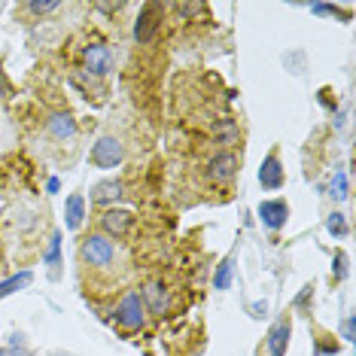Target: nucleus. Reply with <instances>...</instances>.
I'll list each match as a JSON object with an SVG mask.
<instances>
[{
    "mask_svg": "<svg viewBox=\"0 0 356 356\" xmlns=\"http://www.w3.org/2000/svg\"><path fill=\"white\" fill-rule=\"evenodd\" d=\"M79 259H83L86 265H95V268H107V265H113V259H116V247H113V241L101 232L86 234L83 244H79Z\"/></svg>",
    "mask_w": 356,
    "mask_h": 356,
    "instance_id": "obj_1",
    "label": "nucleus"
},
{
    "mask_svg": "<svg viewBox=\"0 0 356 356\" xmlns=\"http://www.w3.org/2000/svg\"><path fill=\"white\" fill-rule=\"evenodd\" d=\"M113 314L122 329H143V323H147V305H143L140 293H125Z\"/></svg>",
    "mask_w": 356,
    "mask_h": 356,
    "instance_id": "obj_2",
    "label": "nucleus"
},
{
    "mask_svg": "<svg viewBox=\"0 0 356 356\" xmlns=\"http://www.w3.org/2000/svg\"><path fill=\"white\" fill-rule=\"evenodd\" d=\"M125 159V149L122 143L116 140V137H101L98 143L92 147V152H88V161H92L95 168H101V171H110V168H119Z\"/></svg>",
    "mask_w": 356,
    "mask_h": 356,
    "instance_id": "obj_3",
    "label": "nucleus"
},
{
    "mask_svg": "<svg viewBox=\"0 0 356 356\" xmlns=\"http://www.w3.org/2000/svg\"><path fill=\"white\" fill-rule=\"evenodd\" d=\"M161 13H165L161 3H147L140 10V15H137V22H134V40L140 46H147V43L156 40L159 28H161Z\"/></svg>",
    "mask_w": 356,
    "mask_h": 356,
    "instance_id": "obj_4",
    "label": "nucleus"
},
{
    "mask_svg": "<svg viewBox=\"0 0 356 356\" xmlns=\"http://www.w3.org/2000/svg\"><path fill=\"white\" fill-rule=\"evenodd\" d=\"M238 168H241V159L234 156L232 149H220L213 159L207 161V177L216 180V183H229L232 177L238 174Z\"/></svg>",
    "mask_w": 356,
    "mask_h": 356,
    "instance_id": "obj_5",
    "label": "nucleus"
},
{
    "mask_svg": "<svg viewBox=\"0 0 356 356\" xmlns=\"http://www.w3.org/2000/svg\"><path fill=\"white\" fill-rule=\"evenodd\" d=\"M131 225H134V213L131 210H122V207H110V210H104V216H101V229L107 238H122V234L131 232Z\"/></svg>",
    "mask_w": 356,
    "mask_h": 356,
    "instance_id": "obj_6",
    "label": "nucleus"
},
{
    "mask_svg": "<svg viewBox=\"0 0 356 356\" xmlns=\"http://www.w3.org/2000/svg\"><path fill=\"white\" fill-rule=\"evenodd\" d=\"M83 64H86L88 74H95V76H107L110 70H113V52H110V46H104V43L86 46Z\"/></svg>",
    "mask_w": 356,
    "mask_h": 356,
    "instance_id": "obj_7",
    "label": "nucleus"
},
{
    "mask_svg": "<svg viewBox=\"0 0 356 356\" xmlns=\"http://www.w3.org/2000/svg\"><path fill=\"white\" fill-rule=\"evenodd\" d=\"M259 220H262L265 229L271 232H280L289 220V204L283 198H271V201H262L259 204Z\"/></svg>",
    "mask_w": 356,
    "mask_h": 356,
    "instance_id": "obj_8",
    "label": "nucleus"
},
{
    "mask_svg": "<svg viewBox=\"0 0 356 356\" xmlns=\"http://www.w3.org/2000/svg\"><path fill=\"white\" fill-rule=\"evenodd\" d=\"M283 183H286V174H283L280 156H277V152H271V156L262 161V168H259V186H262V189H268V192H274V189H280Z\"/></svg>",
    "mask_w": 356,
    "mask_h": 356,
    "instance_id": "obj_9",
    "label": "nucleus"
},
{
    "mask_svg": "<svg viewBox=\"0 0 356 356\" xmlns=\"http://www.w3.org/2000/svg\"><path fill=\"white\" fill-rule=\"evenodd\" d=\"M140 298H143V305H147V314H159V317H165L168 314V289H165V283H159V280H152V283H147L143 286V293H140Z\"/></svg>",
    "mask_w": 356,
    "mask_h": 356,
    "instance_id": "obj_10",
    "label": "nucleus"
},
{
    "mask_svg": "<svg viewBox=\"0 0 356 356\" xmlns=\"http://www.w3.org/2000/svg\"><path fill=\"white\" fill-rule=\"evenodd\" d=\"M289 335H293V323L289 317H280L268 332V356H286Z\"/></svg>",
    "mask_w": 356,
    "mask_h": 356,
    "instance_id": "obj_11",
    "label": "nucleus"
},
{
    "mask_svg": "<svg viewBox=\"0 0 356 356\" xmlns=\"http://www.w3.org/2000/svg\"><path fill=\"white\" fill-rule=\"evenodd\" d=\"M122 189H125V183L122 180H101V183H95L92 186V204H113V201H119L122 198Z\"/></svg>",
    "mask_w": 356,
    "mask_h": 356,
    "instance_id": "obj_12",
    "label": "nucleus"
},
{
    "mask_svg": "<svg viewBox=\"0 0 356 356\" xmlns=\"http://www.w3.org/2000/svg\"><path fill=\"white\" fill-rule=\"evenodd\" d=\"M46 131H49L55 140H70V137H76V122L70 113H52L49 122H46Z\"/></svg>",
    "mask_w": 356,
    "mask_h": 356,
    "instance_id": "obj_13",
    "label": "nucleus"
},
{
    "mask_svg": "<svg viewBox=\"0 0 356 356\" xmlns=\"http://www.w3.org/2000/svg\"><path fill=\"white\" fill-rule=\"evenodd\" d=\"M86 220V198L74 192V195H67V204H64V222H67V232H76L79 225Z\"/></svg>",
    "mask_w": 356,
    "mask_h": 356,
    "instance_id": "obj_14",
    "label": "nucleus"
},
{
    "mask_svg": "<svg viewBox=\"0 0 356 356\" xmlns=\"http://www.w3.org/2000/svg\"><path fill=\"white\" fill-rule=\"evenodd\" d=\"M43 262L49 265V277L58 280L61 277V232H52L49 247H46V253H43Z\"/></svg>",
    "mask_w": 356,
    "mask_h": 356,
    "instance_id": "obj_15",
    "label": "nucleus"
},
{
    "mask_svg": "<svg viewBox=\"0 0 356 356\" xmlns=\"http://www.w3.org/2000/svg\"><path fill=\"white\" fill-rule=\"evenodd\" d=\"M213 140L220 143V147H225V149H229L232 143H238L241 140L238 122H234V119H220V122L213 125Z\"/></svg>",
    "mask_w": 356,
    "mask_h": 356,
    "instance_id": "obj_16",
    "label": "nucleus"
},
{
    "mask_svg": "<svg viewBox=\"0 0 356 356\" xmlns=\"http://www.w3.org/2000/svg\"><path fill=\"white\" fill-rule=\"evenodd\" d=\"M31 280H34V274H31V271H22V274H13V277L0 280V298H6V296H13V293H19V289H25Z\"/></svg>",
    "mask_w": 356,
    "mask_h": 356,
    "instance_id": "obj_17",
    "label": "nucleus"
},
{
    "mask_svg": "<svg viewBox=\"0 0 356 356\" xmlns=\"http://www.w3.org/2000/svg\"><path fill=\"white\" fill-rule=\"evenodd\" d=\"M329 195L335 201H347V198H350V180H347V171H338L335 177H332Z\"/></svg>",
    "mask_w": 356,
    "mask_h": 356,
    "instance_id": "obj_18",
    "label": "nucleus"
},
{
    "mask_svg": "<svg viewBox=\"0 0 356 356\" xmlns=\"http://www.w3.org/2000/svg\"><path fill=\"white\" fill-rule=\"evenodd\" d=\"M232 268H234L232 256L222 259L220 268H216V274H213V289H229V283H232Z\"/></svg>",
    "mask_w": 356,
    "mask_h": 356,
    "instance_id": "obj_19",
    "label": "nucleus"
},
{
    "mask_svg": "<svg viewBox=\"0 0 356 356\" xmlns=\"http://www.w3.org/2000/svg\"><path fill=\"white\" fill-rule=\"evenodd\" d=\"M326 229H329V234L332 238H347V232H350V225H347V220H344V213H329V220H326Z\"/></svg>",
    "mask_w": 356,
    "mask_h": 356,
    "instance_id": "obj_20",
    "label": "nucleus"
},
{
    "mask_svg": "<svg viewBox=\"0 0 356 356\" xmlns=\"http://www.w3.org/2000/svg\"><path fill=\"white\" fill-rule=\"evenodd\" d=\"M61 3H55V0H31V3H25V10L28 13H34V15H49L55 13Z\"/></svg>",
    "mask_w": 356,
    "mask_h": 356,
    "instance_id": "obj_21",
    "label": "nucleus"
},
{
    "mask_svg": "<svg viewBox=\"0 0 356 356\" xmlns=\"http://www.w3.org/2000/svg\"><path fill=\"white\" fill-rule=\"evenodd\" d=\"M174 10L180 13V15H186V19H189V15H198V13H204V3H177Z\"/></svg>",
    "mask_w": 356,
    "mask_h": 356,
    "instance_id": "obj_22",
    "label": "nucleus"
},
{
    "mask_svg": "<svg viewBox=\"0 0 356 356\" xmlns=\"http://www.w3.org/2000/svg\"><path fill=\"white\" fill-rule=\"evenodd\" d=\"M0 356H31V350L25 344H10V347H0Z\"/></svg>",
    "mask_w": 356,
    "mask_h": 356,
    "instance_id": "obj_23",
    "label": "nucleus"
},
{
    "mask_svg": "<svg viewBox=\"0 0 356 356\" xmlns=\"http://www.w3.org/2000/svg\"><path fill=\"white\" fill-rule=\"evenodd\" d=\"M335 262H338V265H332V271H335V277H338V280L347 277V256H344V253H338V256H335Z\"/></svg>",
    "mask_w": 356,
    "mask_h": 356,
    "instance_id": "obj_24",
    "label": "nucleus"
},
{
    "mask_svg": "<svg viewBox=\"0 0 356 356\" xmlns=\"http://www.w3.org/2000/svg\"><path fill=\"white\" fill-rule=\"evenodd\" d=\"M311 298H314V286H305L302 293L296 296V307H305L307 302H311Z\"/></svg>",
    "mask_w": 356,
    "mask_h": 356,
    "instance_id": "obj_25",
    "label": "nucleus"
},
{
    "mask_svg": "<svg viewBox=\"0 0 356 356\" xmlns=\"http://www.w3.org/2000/svg\"><path fill=\"white\" fill-rule=\"evenodd\" d=\"M265 311H268V302H256V305H250V317H256V320H262V317H265Z\"/></svg>",
    "mask_w": 356,
    "mask_h": 356,
    "instance_id": "obj_26",
    "label": "nucleus"
},
{
    "mask_svg": "<svg viewBox=\"0 0 356 356\" xmlns=\"http://www.w3.org/2000/svg\"><path fill=\"white\" fill-rule=\"evenodd\" d=\"M341 338H344V341H353V317H344V323H341Z\"/></svg>",
    "mask_w": 356,
    "mask_h": 356,
    "instance_id": "obj_27",
    "label": "nucleus"
},
{
    "mask_svg": "<svg viewBox=\"0 0 356 356\" xmlns=\"http://www.w3.org/2000/svg\"><path fill=\"white\" fill-rule=\"evenodd\" d=\"M311 13H317V15H335L338 10H335V6H326V3H311Z\"/></svg>",
    "mask_w": 356,
    "mask_h": 356,
    "instance_id": "obj_28",
    "label": "nucleus"
},
{
    "mask_svg": "<svg viewBox=\"0 0 356 356\" xmlns=\"http://www.w3.org/2000/svg\"><path fill=\"white\" fill-rule=\"evenodd\" d=\"M10 79H6V74H3V67H0V95H3V98H10Z\"/></svg>",
    "mask_w": 356,
    "mask_h": 356,
    "instance_id": "obj_29",
    "label": "nucleus"
},
{
    "mask_svg": "<svg viewBox=\"0 0 356 356\" xmlns=\"http://www.w3.org/2000/svg\"><path fill=\"white\" fill-rule=\"evenodd\" d=\"M125 3H95V10H101V13H119Z\"/></svg>",
    "mask_w": 356,
    "mask_h": 356,
    "instance_id": "obj_30",
    "label": "nucleus"
}]
</instances>
